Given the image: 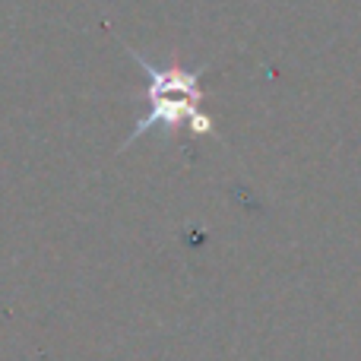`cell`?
<instances>
[{
    "instance_id": "cell-1",
    "label": "cell",
    "mask_w": 361,
    "mask_h": 361,
    "mask_svg": "<svg viewBox=\"0 0 361 361\" xmlns=\"http://www.w3.org/2000/svg\"><path fill=\"white\" fill-rule=\"evenodd\" d=\"M137 61L143 63L152 76V114L143 124H137L133 137L146 133L149 127H156L159 121L175 127L180 118H193V114H197L193 105H197V99H200V92H197L200 73H187V70H156V67H149L143 57H137Z\"/></svg>"
}]
</instances>
